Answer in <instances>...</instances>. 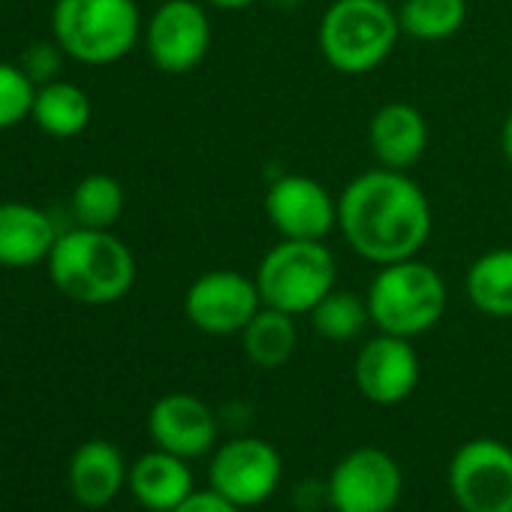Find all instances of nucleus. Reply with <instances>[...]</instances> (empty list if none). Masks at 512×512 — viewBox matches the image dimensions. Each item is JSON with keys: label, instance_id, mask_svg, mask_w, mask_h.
I'll list each match as a JSON object with an SVG mask.
<instances>
[{"label": "nucleus", "instance_id": "1", "mask_svg": "<svg viewBox=\"0 0 512 512\" xmlns=\"http://www.w3.org/2000/svg\"><path fill=\"white\" fill-rule=\"evenodd\" d=\"M431 226L425 190L398 169L374 166L356 175L338 196V229L347 247L371 266L419 256Z\"/></svg>", "mask_w": 512, "mask_h": 512}, {"label": "nucleus", "instance_id": "2", "mask_svg": "<svg viewBox=\"0 0 512 512\" xmlns=\"http://www.w3.org/2000/svg\"><path fill=\"white\" fill-rule=\"evenodd\" d=\"M46 263L58 293L79 305H115L136 284V256L112 229L61 232Z\"/></svg>", "mask_w": 512, "mask_h": 512}, {"label": "nucleus", "instance_id": "3", "mask_svg": "<svg viewBox=\"0 0 512 512\" xmlns=\"http://www.w3.org/2000/svg\"><path fill=\"white\" fill-rule=\"evenodd\" d=\"M365 302H368L371 326L377 332L413 341L431 332L443 320L449 290L443 275L431 263L410 256V260L377 266Z\"/></svg>", "mask_w": 512, "mask_h": 512}, {"label": "nucleus", "instance_id": "4", "mask_svg": "<svg viewBox=\"0 0 512 512\" xmlns=\"http://www.w3.org/2000/svg\"><path fill=\"white\" fill-rule=\"evenodd\" d=\"M401 37L398 10L386 0H332L317 28L326 64L344 76L374 73L389 61Z\"/></svg>", "mask_w": 512, "mask_h": 512}, {"label": "nucleus", "instance_id": "5", "mask_svg": "<svg viewBox=\"0 0 512 512\" xmlns=\"http://www.w3.org/2000/svg\"><path fill=\"white\" fill-rule=\"evenodd\" d=\"M142 34L136 0H55L52 37L79 64H118L136 49Z\"/></svg>", "mask_w": 512, "mask_h": 512}, {"label": "nucleus", "instance_id": "6", "mask_svg": "<svg viewBox=\"0 0 512 512\" xmlns=\"http://www.w3.org/2000/svg\"><path fill=\"white\" fill-rule=\"evenodd\" d=\"M253 278L263 305L293 317H308L320 299L338 287V263L326 241L281 238L263 253Z\"/></svg>", "mask_w": 512, "mask_h": 512}, {"label": "nucleus", "instance_id": "7", "mask_svg": "<svg viewBox=\"0 0 512 512\" xmlns=\"http://www.w3.org/2000/svg\"><path fill=\"white\" fill-rule=\"evenodd\" d=\"M446 482L461 512H512V446L494 437L461 443Z\"/></svg>", "mask_w": 512, "mask_h": 512}, {"label": "nucleus", "instance_id": "8", "mask_svg": "<svg viewBox=\"0 0 512 512\" xmlns=\"http://www.w3.org/2000/svg\"><path fill=\"white\" fill-rule=\"evenodd\" d=\"M284 479L281 452L263 437H232L211 452L208 488L241 509L263 506Z\"/></svg>", "mask_w": 512, "mask_h": 512}, {"label": "nucleus", "instance_id": "9", "mask_svg": "<svg viewBox=\"0 0 512 512\" xmlns=\"http://www.w3.org/2000/svg\"><path fill=\"white\" fill-rule=\"evenodd\" d=\"M326 482L335 512H392L404 494L401 464L380 446L347 452Z\"/></svg>", "mask_w": 512, "mask_h": 512}, {"label": "nucleus", "instance_id": "10", "mask_svg": "<svg viewBox=\"0 0 512 512\" xmlns=\"http://www.w3.org/2000/svg\"><path fill=\"white\" fill-rule=\"evenodd\" d=\"M260 308L263 296L256 278L235 269H211L184 293V317L190 326L214 338L241 335Z\"/></svg>", "mask_w": 512, "mask_h": 512}, {"label": "nucleus", "instance_id": "11", "mask_svg": "<svg viewBox=\"0 0 512 512\" xmlns=\"http://www.w3.org/2000/svg\"><path fill=\"white\" fill-rule=\"evenodd\" d=\"M145 49L157 70L184 76L211 49V19L196 0H163L145 25Z\"/></svg>", "mask_w": 512, "mask_h": 512}, {"label": "nucleus", "instance_id": "12", "mask_svg": "<svg viewBox=\"0 0 512 512\" xmlns=\"http://www.w3.org/2000/svg\"><path fill=\"white\" fill-rule=\"evenodd\" d=\"M266 217L281 238L326 241L338 229V196L311 175H281L266 190Z\"/></svg>", "mask_w": 512, "mask_h": 512}, {"label": "nucleus", "instance_id": "13", "mask_svg": "<svg viewBox=\"0 0 512 512\" xmlns=\"http://www.w3.org/2000/svg\"><path fill=\"white\" fill-rule=\"evenodd\" d=\"M419 353L410 338L377 332L368 338L353 362V380L365 401L377 407H395L407 401L419 386Z\"/></svg>", "mask_w": 512, "mask_h": 512}, {"label": "nucleus", "instance_id": "14", "mask_svg": "<svg viewBox=\"0 0 512 512\" xmlns=\"http://www.w3.org/2000/svg\"><path fill=\"white\" fill-rule=\"evenodd\" d=\"M148 434L157 449L178 458H205L217 449L220 416L190 392H169L148 413Z\"/></svg>", "mask_w": 512, "mask_h": 512}, {"label": "nucleus", "instance_id": "15", "mask_svg": "<svg viewBox=\"0 0 512 512\" xmlns=\"http://www.w3.org/2000/svg\"><path fill=\"white\" fill-rule=\"evenodd\" d=\"M368 142H371L377 166L407 172L425 157L428 121L416 106L404 100H389L371 115Z\"/></svg>", "mask_w": 512, "mask_h": 512}, {"label": "nucleus", "instance_id": "16", "mask_svg": "<svg viewBox=\"0 0 512 512\" xmlns=\"http://www.w3.org/2000/svg\"><path fill=\"white\" fill-rule=\"evenodd\" d=\"M58 235L49 214L37 205L0 202V266L31 269L49 260Z\"/></svg>", "mask_w": 512, "mask_h": 512}, {"label": "nucleus", "instance_id": "17", "mask_svg": "<svg viewBox=\"0 0 512 512\" xmlns=\"http://www.w3.org/2000/svg\"><path fill=\"white\" fill-rule=\"evenodd\" d=\"M130 467L112 440H88L70 458V491L88 509L109 506L127 485Z\"/></svg>", "mask_w": 512, "mask_h": 512}, {"label": "nucleus", "instance_id": "18", "mask_svg": "<svg viewBox=\"0 0 512 512\" xmlns=\"http://www.w3.org/2000/svg\"><path fill=\"white\" fill-rule=\"evenodd\" d=\"M127 485L133 497L151 512H172L196 491L187 458H178L166 449H151L136 458Z\"/></svg>", "mask_w": 512, "mask_h": 512}, {"label": "nucleus", "instance_id": "19", "mask_svg": "<svg viewBox=\"0 0 512 512\" xmlns=\"http://www.w3.org/2000/svg\"><path fill=\"white\" fill-rule=\"evenodd\" d=\"M467 302L491 320H512V247L479 253L464 275Z\"/></svg>", "mask_w": 512, "mask_h": 512}, {"label": "nucleus", "instance_id": "20", "mask_svg": "<svg viewBox=\"0 0 512 512\" xmlns=\"http://www.w3.org/2000/svg\"><path fill=\"white\" fill-rule=\"evenodd\" d=\"M244 356L263 371H275L281 365H287L299 347V329H296V317L284 314L278 308L263 305L256 311V317L244 326V332L238 335Z\"/></svg>", "mask_w": 512, "mask_h": 512}, {"label": "nucleus", "instance_id": "21", "mask_svg": "<svg viewBox=\"0 0 512 512\" xmlns=\"http://www.w3.org/2000/svg\"><path fill=\"white\" fill-rule=\"evenodd\" d=\"M31 118L43 133L55 139H73L91 124V100L79 85L52 79L46 85H37Z\"/></svg>", "mask_w": 512, "mask_h": 512}, {"label": "nucleus", "instance_id": "22", "mask_svg": "<svg viewBox=\"0 0 512 512\" xmlns=\"http://www.w3.org/2000/svg\"><path fill=\"white\" fill-rule=\"evenodd\" d=\"M401 34L419 43H443L467 22V0H401Z\"/></svg>", "mask_w": 512, "mask_h": 512}, {"label": "nucleus", "instance_id": "23", "mask_svg": "<svg viewBox=\"0 0 512 512\" xmlns=\"http://www.w3.org/2000/svg\"><path fill=\"white\" fill-rule=\"evenodd\" d=\"M311 329L332 344H350L356 338L365 335V329L371 326V314H368V302L350 290L335 287L326 299H320V305L308 314Z\"/></svg>", "mask_w": 512, "mask_h": 512}, {"label": "nucleus", "instance_id": "24", "mask_svg": "<svg viewBox=\"0 0 512 512\" xmlns=\"http://www.w3.org/2000/svg\"><path fill=\"white\" fill-rule=\"evenodd\" d=\"M124 211V187L103 172L82 178L73 190V217L88 229H112Z\"/></svg>", "mask_w": 512, "mask_h": 512}, {"label": "nucleus", "instance_id": "25", "mask_svg": "<svg viewBox=\"0 0 512 512\" xmlns=\"http://www.w3.org/2000/svg\"><path fill=\"white\" fill-rule=\"evenodd\" d=\"M37 97V82L22 70V64L0 61V130H10L31 118Z\"/></svg>", "mask_w": 512, "mask_h": 512}, {"label": "nucleus", "instance_id": "26", "mask_svg": "<svg viewBox=\"0 0 512 512\" xmlns=\"http://www.w3.org/2000/svg\"><path fill=\"white\" fill-rule=\"evenodd\" d=\"M61 61H64V49L58 43H37L25 52L22 58V70L37 82V85H46L58 76L61 70Z\"/></svg>", "mask_w": 512, "mask_h": 512}, {"label": "nucleus", "instance_id": "27", "mask_svg": "<svg viewBox=\"0 0 512 512\" xmlns=\"http://www.w3.org/2000/svg\"><path fill=\"white\" fill-rule=\"evenodd\" d=\"M172 512H244L241 506H235L232 500H226L223 494H217L214 488L205 491H193L181 506H175Z\"/></svg>", "mask_w": 512, "mask_h": 512}, {"label": "nucleus", "instance_id": "28", "mask_svg": "<svg viewBox=\"0 0 512 512\" xmlns=\"http://www.w3.org/2000/svg\"><path fill=\"white\" fill-rule=\"evenodd\" d=\"M293 503L302 512H314L320 506H329V482H317V479H302L293 491Z\"/></svg>", "mask_w": 512, "mask_h": 512}, {"label": "nucleus", "instance_id": "29", "mask_svg": "<svg viewBox=\"0 0 512 512\" xmlns=\"http://www.w3.org/2000/svg\"><path fill=\"white\" fill-rule=\"evenodd\" d=\"M500 151H503L506 163L512 166V112L506 115V121L500 127Z\"/></svg>", "mask_w": 512, "mask_h": 512}, {"label": "nucleus", "instance_id": "30", "mask_svg": "<svg viewBox=\"0 0 512 512\" xmlns=\"http://www.w3.org/2000/svg\"><path fill=\"white\" fill-rule=\"evenodd\" d=\"M211 7H217V10H226V13H238V10H247V7H253L256 0H208Z\"/></svg>", "mask_w": 512, "mask_h": 512}, {"label": "nucleus", "instance_id": "31", "mask_svg": "<svg viewBox=\"0 0 512 512\" xmlns=\"http://www.w3.org/2000/svg\"><path fill=\"white\" fill-rule=\"evenodd\" d=\"M386 4H395V7H398V4H401V0H386Z\"/></svg>", "mask_w": 512, "mask_h": 512}]
</instances>
